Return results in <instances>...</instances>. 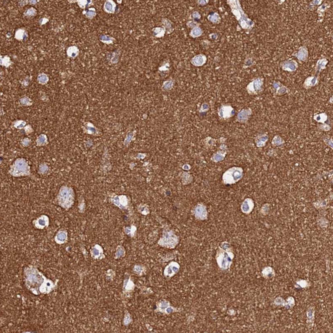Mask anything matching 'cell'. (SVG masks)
<instances>
[{
	"mask_svg": "<svg viewBox=\"0 0 333 333\" xmlns=\"http://www.w3.org/2000/svg\"><path fill=\"white\" fill-rule=\"evenodd\" d=\"M49 77H48L47 74L44 73H40L37 76V82L41 84V85H46L49 82Z\"/></svg>",
	"mask_w": 333,
	"mask_h": 333,
	"instance_id": "34",
	"label": "cell"
},
{
	"mask_svg": "<svg viewBox=\"0 0 333 333\" xmlns=\"http://www.w3.org/2000/svg\"><path fill=\"white\" fill-rule=\"evenodd\" d=\"M83 14L85 15L86 18L88 19H92L96 15V11L95 9L93 8H89L87 11H83Z\"/></svg>",
	"mask_w": 333,
	"mask_h": 333,
	"instance_id": "43",
	"label": "cell"
},
{
	"mask_svg": "<svg viewBox=\"0 0 333 333\" xmlns=\"http://www.w3.org/2000/svg\"><path fill=\"white\" fill-rule=\"evenodd\" d=\"M180 269L179 264L176 262H171L165 267L164 271V275L166 277H171L179 272Z\"/></svg>",
	"mask_w": 333,
	"mask_h": 333,
	"instance_id": "14",
	"label": "cell"
},
{
	"mask_svg": "<svg viewBox=\"0 0 333 333\" xmlns=\"http://www.w3.org/2000/svg\"><path fill=\"white\" fill-rule=\"evenodd\" d=\"M233 258L234 254L231 245L227 242H222L219 247L216 258L219 267L223 270L229 269Z\"/></svg>",
	"mask_w": 333,
	"mask_h": 333,
	"instance_id": "2",
	"label": "cell"
},
{
	"mask_svg": "<svg viewBox=\"0 0 333 333\" xmlns=\"http://www.w3.org/2000/svg\"><path fill=\"white\" fill-rule=\"evenodd\" d=\"M136 231H137V228L135 226H133V225L131 226V227H127L124 229V231L125 233L129 235L131 237H135Z\"/></svg>",
	"mask_w": 333,
	"mask_h": 333,
	"instance_id": "36",
	"label": "cell"
},
{
	"mask_svg": "<svg viewBox=\"0 0 333 333\" xmlns=\"http://www.w3.org/2000/svg\"><path fill=\"white\" fill-rule=\"evenodd\" d=\"M271 143H272V145H273L274 147H277V146H280V145H283L284 143V141H283V139L281 138V137L280 136V135H276L275 136L273 137L272 142H271Z\"/></svg>",
	"mask_w": 333,
	"mask_h": 333,
	"instance_id": "35",
	"label": "cell"
},
{
	"mask_svg": "<svg viewBox=\"0 0 333 333\" xmlns=\"http://www.w3.org/2000/svg\"><path fill=\"white\" fill-rule=\"evenodd\" d=\"M19 103L20 104L23 106H30L32 105V103L31 99L28 98V97H24L21 98L19 100Z\"/></svg>",
	"mask_w": 333,
	"mask_h": 333,
	"instance_id": "48",
	"label": "cell"
},
{
	"mask_svg": "<svg viewBox=\"0 0 333 333\" xmlns=\"http://www.w3.org/2000/svg\"><path fill=\"white\" fill-rule=\"evenodd\" d=\"M74 199L75 194L72 187L67 186L61 187L57 197V201L59 205L65 209L68 210L73 206Z\"/></svg>",
	"mask_w": 333,
	"mask_h": 333,
	"instance_id": "4",
	"label": "cell"
},
{
	"mask_svg": "<svg viewBox=\"0 0 333 333\" xmlns=\"http://www.w3.org/2000/svg\"><path fill=\"white\" fill-rule=\"evenodd\" d=\"M280 67L285 72H293L298 69L299 64L294 59H287L280 63Z\"/></svg>",
	"mask_w": 333,
	"mask_h": 333,
	"instance_id": "13",
	"label": "cell"
},
{
	"mask_svg": "<svg viewBox=\"0 0 333 333\" xmlns=\"http://www.w3.org/2000/svg\"><path fill=\"white\" fill-rule=\"evenodd\" d=\"M133 137V133H128V134L127 135V136H126L125 139V141H124V143H125V145H127L129 143H130L131 141L132 140Z\"/></svg>",
	"mask_w": 333,
	"mask_h": 333,
	"instance_id": "52",
	"label": "cell"
},
{
	"mask_svg": "<svg viewBox=\"0 0 333 333\" xmlns=\"http://www.w3.org/2000/svg\"><path fill=\"white\" fill-rule=\"evenodd\" d=\"M268 140H269V136L267 134H260L258 135L255 137V144H256V146L258 148H261L263 147L266 145Z\"/></svg>",
	"mask_w": 333,
	"mask_h": 333,
	"instance_id": "24",
	"label": "cell"
},
{
	"mask_svg": "<svg viewBox=\"0 0 333 333\" xmlns=\"http://www.w3.org/2000/svg\"><path fill=\"white\" fill-rule=\"evenodd\" d=\"M110 201L121 209H126L128 207L129 200L125 195H114L110 197Z\"/></svg>",
	"mask_w": 333,
	"mask_h": 333,
	"instance_id": "9",
	"label": "cell"
},
{
	"mask_svg": "<svg viewBox=\"0 0 333 333\" xmlns=\"http://www.w3.org/2000/svg\"><path fill=\"white\" fill-rule=\"evenodd\" d=\"M205 2V1H199L198 4H202V5H205L206 4H207V3H208V1H207L206 2Z\"/></svg>",
	"mask_w": 333,
	"mask_h": 333,
	"instance_id": "64",
	"label": "cell"
},
{
	"mask_svg": "<svg viewBox=\"0 0 333 333\" xmlns=\"http://www.w3.org/2000/svg\"><path fill=\"white\" fill-rule=\"evenodd\" d=\"M85 129L87 130L86 132H87V134L95 135V134L98 133V130H97V128L92 123H89V122L85 123Z\"/></svg>",
	"mask_w": 333,
	"mask_h": 333,
	"instance_id": "31",
	"label": "cell"
},
{
	"mask_svg": "<svg viewBox=\"0 0 333 333\" xmlns=\"http://www.w3.org/2000/svg\"><path fill=\"white\" fill-rule=\"evenodd\" d=\"M293 56H295L297 58V59L299 60L302 62H305L308 59L309 56V51L307 47L305 46L300 47L299 50L296 51V53L293 54Z\"/></svg>",
	"mask_w": 333,
	"mask_h": 333,
	"instance_id": "19",
	"label": "cell"
},
{
	"mask_svg": "<svg viewBox=\"0 0 333 333\" xmlns=\"http://www.w3.org/2000/svg\"><path fill=\"white\" fill-rule=\"evenodd\" d=\"M77 4H78V5L81 8H85L86 6L87 5V4L89 3V2L86 1V0H83V1L78 0V1H77Z\"/></svg>",
	"mask_w": 333,
	"mask_h": 333,
	"instance_id": "53",
	"label": "cell"
},
{
	"mask_svg": "<svg viewBox=\"0 0 333 333\" xmlns=\"http://www.w3.org/2000/svg\"><path fill=\"white\" fill-rule=\"evenodd\" d=\"M231 6L232 14L235 15L239 24L243 30H250L255 26V23L248 18L246 14L242 10L240 2L239 1H228Z\"/></svg>",
	"mask_w": 333,
	"mask_h": 333,
	"instance_id": "3",
	"label": "cell"
},
{
	"mask_svg": "<svg viewBox=\"0 0 333 333\" xmlns=\"http://www.w3.org/2000/svg\"><path fill=\"white\" fill-rule=\"evenodd\" d=\"M24 277L25 286L34 295H48L57 288V284L53 280L47 279L37 268L32 265L24 268Z\"/></svg>",
	"mask_w": 333,
	"mask_h": 333,
	"instance_id": "1",
	"label": "cell"
},
{
	"mask_svg": "<svg viewBox=\"0 0 333 333\" xmlns=\"http://www.w3.org/2000/svg\"><path fill=\"white\" fill-rule=\"evenodd\" d=\"M27 4H29V1H20L19 3V5H21V6H24V5H26Z\"/></svg>",
	"mask_w": 333,
	"mask_h": 333,
	"instance_id": "60",
	"label": "cell"
},
{
	"mask_svg": "<svg viewBox=\"0 0 333 333\" xmlns=\"http://www.w3.org/2000/svg\"><path fill=\"white\" fill-rule=\"evenodd\" d=\"M36 14L37 10L33 7L26 9L24 12V15L26 16V17H34V16L36 15Z\"/></svg>",
	"mask_w": 333,
	"mask_h": 333,
	"instance_id": "45",
	"label": "cell"
},
{
	"mask_svg": "<svg viewBox=\"0 0 333 333\" xmlns=\"http://www.w3.org/2000/svg\"><path fill=\"white\" fill-rule=\"evenodd\" d=\"M314 119L320 123L324 124L325 123V121L328 119V115H326V113H322V114H316L314 116Z\"/></svg>",
	"mask_w": 333,
	"mask_h": 333,
	"instance_id": "33",
	"label": "cell"
},
{
	"mask_svg": "<svg viewBox=\"0 0 333 333\" xmlns=\"http://www.w3.org/2000/svg\"><path fill=\"white\" fill-rule=\"evenodd\" d=\"M24 130H25V132L27 134H30L31 133L33 132V129H32L31 126L30 125H26L25 126V127L24 128Z\"/></svg>",
	"mask_w": 333,
	"mask_h": 333,
	"instance_id": "55",
	"label": "cell"
},
{
	"mask_svg": "<svg viewBox=\"0 0 333 333\" xmlns=\"http://www.w3.org/2000/svg\"><path fill=\"white\" fill-rule=\"evenodd\" d=\"M255 207L253 200L251 198H247L244 200L241 205V211L245 215H248L253 211Z\"/></svg>",
	"mask_w": 333,
	"mask_h": 333,
	"instance_id": "17",
	"label": "cell"
},
{
	"mask_svg": "<svg viewBox=\"0 0 333 333\" xmlns=\"http://www.w3.org/2000/svg\"><path fill=\"white\" fill-rule=\"evenodd\" d=\"M14 126L16 129H24L26 126V122L23 120H18L14 123Z\"/></svg>",
	"mask_w": 333,
	"mask_h": 333,
	"instance_id": "47",
	"label": "cell"
},
{
	"mask_svg": "<svg viewBox=\"0 0 333 333\" xmlns=\"http://www.w3.org/2000/svg\"><path fill=\"white\" fill-rule=\"evenodd\" d=\"M33 224L38 229H43L50 225V218L47 215H43L33 221Z\"/></svg>",
	"mask_w": 333,
	"mask_h": 333,
	"instance_id": "16",
	"label": "cell"
},
{
	"mask_svg": "<svg viewBox=\"0 0 333 333\" xmlns=\"http://www.w3.org/2000/svg\"><path fill=\"white\" fill-rule=\"evenodd\" d=\"M209 108V106L207 103H204V104H203L201 106V109H200V112H205L206 111H207Z\"/></svg>",
	"mask_w": 333,
	"mask_h": 333,
	"instance_id": "56",
	"label": "cell"
},
{
	"mask_svg": "<svg viewBox=\"0 0 333 333\" xmlns=\"http://www.w3.org/2000/svg\"><path fill=\"white\" fill-rule=\"evenodd\" d=\"M91 255L94 259L101 260L105 257V255H103V248L99 245H95L91 248Z\"/></svg>",
	"mask_w": 333,
	"mask_h": 333,
	"instance_id": "20",
	"label": "cell"
},
{
	"mask_svg": "<svg viewBox=\"0 0 333 333\" xmlns=\"http://www.w3.org/2000/svg\"><path fill=\"white\" fill-rule=\"evenodd\" d=\"M157 306V311L165 313V314H170L171 312H173L175 310V309L170 305L169 303L165 301V300H163V301H161L159 303H158Z\"/></svg>",
	"mask_w": 333,
	"mask_h": 333,
	"instance_id": "18",
	"label": "cell"
},
{
	"mask_svg": "<svg viewBox=\"0 0 333 333\" xmlns=\"http://www.w3.org/2000/svg\"><path fill=\"white\" fill-rule=\"evenodd\" d=\"M206 61H207L206 56H204V55L201 54V55H197V56H196L195 57H194L192 59L191 63L195 66H202L206 63Z\"/></svg>",
	"mask_w": 333,
	"mask_h": 333,
	"instance_id": "26",
	"label": "cell"
},
{
	"mask_svg": "<svg viewBox=\"0 0 333 333\" xmlns=\"http://www.w3.org/2000/svg\"><path fill=\"white\" fill-rule=\"evenodd\" d=\"M227 153V148L225 145H221L219 149L213 155L211 160L215 163H219L223 161Z\"/></svg>",
	"mask_w": 333,
	"mask_h": 333,
	"instance_id": "12",
	"label": "cell"
},
{
	"mask_svg": "<svg viewBox=\"0 0 333 333\" xmlns=\"http://www.w3.org/2000/svg\"><path fill=\"white\" fill-rule=\"evenodd\" d=\"M208 19L213 24H218L221 20V18L217 13H211V14L209 15Z\"/></svg>",
	"mask_w": 333,
	"mask_h": 333,
	"instance_id": "38",
	"label": "cell"
},
{
	"mask_svg": "<svg viewBox=\"0 0 333 333\" xmlns=\"http://www.w3.org/2000/svg\"><path fill=\"white\" fill-rule=\"evenodd\" d=\"M131 321H132V319H131V316L130 314L127 312L125 313V317H124V319H123V325H128L129 324H130Z\"/></svg>",
	"mask_w": 333,
	"mask_h": 333,
	"instance_id": "51",
	"label": "cell"
},
{
	"mask_svg": "<svg viewBox=\"0 0 333 333\" xmlns=\"http://www.w3.org/2000/svg\"><path fill=\"white\" fill-rule=\"evenodd\" d=\"M263 83L264 79L261 77H257L248 84L247 86V91L251 95L258 94L263 90Z\"/></svg>",
	"mask_w": 333,
	"mask_h": 333,
	"instance_id": "8",
	"label": "cell"
},
{
	"mask_svg": "<svg viewBox=\"0 0 333 333\" xmlns=\"http://www.w3.org/2000/svg\"><path fill=\"white\" fill-rule=\"evenodd\" d=\"M9 173L15 177L29 176L30 175V167L27 161L23 158H19L11 165Z\"/></svg>",
	"mask_w": 333,
	"mask_h": 333,
	"instance_id": "5",
	"label": "cell"
},
{
	"mask_svg": "<svg viewBox=\"0 0 333 333\" xmlns=\"http://www.w3.org/2000/svg\"><path fill=\"white\" fill-rule=\"evenodd\" d=\"M36 143L37 146H44L48 144L47 135L46 134H41L37 139Z\"/></svg>",
	"mask_w": 333,
	"mask_h": 333,
	"instance_id": "32",
	"label": "cell"
},
{
	"mask_svg": "<svg viewBox=\"0 0 333 333\" xmlns=\"http://www.w3.org/2000/svg\"><path fill=\"white\" fill-rule=\"evenodd\" d=\"M79 50L78 49V47L74 46L69 47L66 51V53L67 55V56L72 58L76 57L79 55Z\"/></svg>",
	"mask_w": 333,
	"mask_h": 333,
	"instance_id": "29",
	"label": "cell"
},
{
	"mask_svg": "<svg viewBox=\"0 0 333 333\" xmlns=\"http://www.w3.org/2000/svg\"><path fill=\"white\" fill-rule=\"evenodd\" d=\"M115 7L116 5L115 3L113 1H111V0H109V1L105 2L104 5H103V9L107 13L112 14V13L115 12Z\"/></svg>",
	"mask_w": 333,
	"mask_h": 333,
	"instance_id": "28",
	"label": "cell"
},
{
	"mask_svg": "<svg viewBox=\"0 0 333 333\" xmlns=\"http://www.w3.org/2000/svg\"><path fill=\"white\" fill-rule=\"evenodd\" d=\"M15 37L16 40H18L19 41H21V40H23L24 39L26 38L27 37V34H26V32H25V29H24V28L18 29V30L15 31Z\"/></svg>",
	"mask_w": 333,
	"mask_h": 333,
	"instance_id": "30",
	"label": "cell"
},
{
	"mask_svg": "<svg viewBox=\"0 0 333 333\" xmlns=\"http://www.w3.org/2000/svg\"><path fill=\"white\" fill-rule=\"evenodd\" d=\"M202 33H203V31L201 28L199 27H195L191 31L190 35L191 36L193 37H197L201 36L202 35Z\"/></svg>",
	"mask_w": 333,
	"mask_h": 333,
	"instance_id": "40",
	"label": "cell"
},
{
	"mask_svg": "<svg viewBox=\"0 0 333 333\" xmlns=\"http://www.w3.org/2000/svg\"><path fill=\"white\" fill-rule=\"evenodd\" d=\"M319 129L323 131H329L331 129V127L328 124H319Z\"/></svg>",
	"mask_w": 333,
	"mask_h": 333,
	"instance_id": "50",
	"label": "cell"
},
{
	"mask_svg": "<svg viewBox=\"0 0 333 333\" xmlns=\"http://www.w3.org/2000/svg\"><path fill=\"white\" fill-rule=\"evenodd\" d=\"M193 18H195V19H199L200 18H201V15H200L197 11L194 12L193 14Z\"/></svg>",
	"mask_w": 333,
	"mask_h": 333,
	"instance_id": "59",
	"label": "cell"
},
{
	"mask_svg": "<svg viewBox=\"0 0 333 333\" xmlns=\"http://www.w3.org/2000/svg\"><path fill=\"white\" fill-rule=\"evenodd\" d=\"M193 214L197 219L201 220V221L206 220L208 216L207 210L205 205L203 203L197 204L193 210Z\"/></svg>",
	"mask_w": 333,
	"mask_h": 333,
	"instance_id": "10",
	"label": "cell"
},
{
	"mask_svg": "<svg viewBox=\"0 0 333 333\" xmlns=\"http://www.w3.org/2000/svg\"><path fill=\"white\" fill-rule=\"evenodd\" d=\"M328 63V60L327 59H326V58H322V59H319L316 63L315 71V73L317 74L321 72L322 69H325L326 67V66H327Z\"/></svg>",
	"mask_w": 333,
	"mask_h": 333,
	"instance_id": "25",
	"label": "cell"
},
{
	"mask_svg": "<svg viewBox=\"0 0 333 333\" xmlns=\"http://www.w3.org/2000/svg\"><path fill=\"white\" fill-rule=\"evenodd\" d=\"M48 170H49V167H48L46 163H42L40 165V167H39L38 171L40 173L43 174L45 173H46Z\"/></svg>",
	"mask_w": 333,
	"mask_h": 333,
	"instance_id": "49",
	"label": "cell"
},
{
	"mask_svg": "<svg viewBox=\"0 0 333 333\" xmlns=\"http://www.w3.org/2000/svg\"><path fill=\"white\" fill-rule=\"evenodd\" d=\"M178 242V237L172 231H165L163 237L159 241V244L161 246L171 248L175 247Z\"/></svg>",
	"mask_w": 333,
	"mask_h": 333,
	"instance_id": "7",
	"label": "cell"
},
{
	"mask_svg": "<svg viewBox=\"0 0 333 333\" xmlns=\"http://www.w3.org/2000/svg\"><path fill=\"white\" fill-rule=\"evenodd\" d=\"M99 39L103 43H105L107 44L112 43L113 41H114V38L111 37V36H109V35H101V36L99 37Z\"/></svg>",
	"mask_w": 333,
	"mask_h": 333,
	"instance_id": "42",
	"label": "cell"
},
{
	"mask_svg": "<svg viewBox=\"0 0 333 333\" xmlns=\"http://www.w3.org/2000/svg\"><path fill=\"white\" fill-rule=\"evenodd\" d=\"M243 176V169L240 167H232L223 175V182L226 185H232L239 181Z\"/></svg>",
	"mask_w": 333,
	"mask_h": 333,
	"instance_id": "6",
	"label": "cell"
},
{
	"mask_svg": "<svg viewBox=\"0 0 333 333\" xmlns=\"http://www.w3.org/2000/svg\"><path fill=\"white\" fill-rule=\"evenodd\" d=\"M326 6H327V5H326V4H322V5L320 6V7H319L318 8V10L317 11L319 13H321V12H324L326 9Z\"/></svg>",
	"mask_w": 333,
	"mask_h": 333,
	"instance_id": "57",
	"label": "cell"
},
{
	"mask_svg": "<svg viewBox=\"0 0 333 333\" xmlns=\"http://www.w3.org/2000/svg\"><path fill=\"white\" fill-rule=\"evenodd\" d=\"M252 114H253V111L251 108L242 109L237 114V120L241 123H246Z\"/></svg>",
	"mask_w": 333,
	"mask_h": 333,
	"instance_id": "15",
	"label": "cell"
},
{
	"mask_svg": "<svg viewBox=\"0 0 333 333\" xmlns=\"http://www.w3.org/2000/svg\"><path fill=\"white\" fill-rule=\"evenodd\" d=\"M318 83H319V79L317 76L316 75L309 76L305 79V82H304V84H303V86L305 89H309L310 88H312V87H315L316 85H317Z\"/></svg>",
	"mask_w": 333,
	"mask_h": 333,
	"instance_id": "22",
	"label": "cell"
},
{
	"mask_svg": "<svg viewBox=\"0 0 333 333\" xmlns=\"http://www.w3.org/2000/svg\"><path fill=\"white\" fill-rule=\"evenodd\" d=\"M273 87L276 90V95H283L287 94L289 92V89L285 85H283L282 83L278 82H274L273 83Z\"/></svg>",
	"mask_w": 333,
	"mask_h": 333,
	"instance_id": "21",
	"label": "cell"
},
{
	"mask_svg": "<svg viewBox=\"0 0 333 333\" xmlns=\"http://www.w3.org/2000/svg\"><path fill=\"white\" fill-rule=\"evenodd\" d=\"M262 275H263L264 278H270L274 275V271L273 269L270 267H266L262 272Z\"/></svg>",
	"mask_w": 333,
	"mask_h": 333,
	"instance_id": "37",
	"label": "cell"
},
{
	"mask_svg": "<svg viewBox=\"0 0 333 333\" xmlns=\"http://www.w3.org/2000/svg\"><path fill=\"white\" fill-rule=\"evenodd\" d=\"M138 211L143 215H147L149 213V209L148 206L146 205H141L139 206Z\"/></svg>",
	"mask_w": 333,
	"mask_h": 333,
	"instance_id": "46",
	"label": "cell"
},
{
	"mask_svg": "<svg viewBox=\"0 0 333 333\" xmlns=\"http://www.w3.org/2000/svg\"><path fill=\"white\" fill-rule=\"evenodd\" d=\"M67 239H68V235H67V232L66 230L59 231L55 237V241L59 245L64 244L65 242L67 241Z\"/></svg>",
	"mask_w": 333,
	"mask_h": 333,
	"instance_id": "23",
	"label": "cell"
},
{
	"mask_svg": "<svg viewBox=\"0 0 333 333\" xmlns=\"http://www.w3.org/2000/svg\"><path fill=\"white\" fill-rule=\"evenodd\" d=\"M12 63L10 57L9 56H1V66L8 67L9 66H11Z\"/></svg>",
	"mask_w": 333,
	"mask_h": 333,
	"instance_id": "39",
	"label": "cell"
},
{
	"mask_svg": "<svg viewBox=\"0 0 333 333\" xmlns=\"http://www.w3.org/2000/svg\"><path fill=\"white\" fill-rule=\"evenodd\" d=\"M133 271L138 275H142L145 272V268L143 266V265H135L133 268Z\"/></svg>",
	"mask_w": 333,
	"mask_h": 333,
	"instance_id": "41",
	"label": "cell"
},
{
	"mask_svg": "<svg viewBox=\"0 0 333 333\" xmlns=\"http://www.w3.org/2000/svg\"><path fill=\"white\" fill-rule=\"evenodd\" d=\"M125 248L122 246H118L117 248V250L115 252V258H118L125 256Z\"/></svg>",
	"mask_w": 333,
	"mask_h": 333,
	"instance_id": "44",
	"label": "cell"
},
{
	"mask_svg": "<svg viewBox=\"0 0 333 333\" xmlns=\"http://www.w3.org/2000/svg\"><path fill=\"white\" fill-rule=\"evenodd\" d=\"M327 144L329 147L332 148V139H328V143Z\"/></svg>",
	"mask_w": 333,
	"mask_h": 333,
	"instance_id": "62",
	"label": "cell"
},
{
	"mask_svg": "<svg viewBox=\"0 0 333 333\" xmlns=\"http://www.w3.org/2000/svg\"><path fill=\"white\" fill-rule=\"evenodd\" d=\"M31 143V140L29 138H25L21 141V144L24 145V147H27Z\"/></svg>",
	"mask_w": 333,
	"mask_h": 333,
	"instance_id": "54",
	"label": "cell"
},
{
	"mask_svg": "<svg viewBox=\"0 0 333 333\" xmlns=\"http://www.w3.org/2000/svg\"><path fill=\"white\" fill-rule=\"evenodd\" d=\"M219 116L221 118L226 119L232 117L235 114V109L231 105H222L219 109Z\"/></svg>",
	"mask_w": 333,
	"mask_h": 333,
	"instance_id": "11",
	"label": "cell"
},
{
	"mask_svg": "<svg viewBox=\"0 0 333 333\" xmlns=\"http://www.w3.org/2000/svg\"><path fill=\"white\" fill-rule=\"evenodd\" d=\"M321 3H322V1H313L312 3V4H313L315 5H316L321 4Z\"/></svg>",
	"mask_w": 333,
	"mask_h": 333,
	"instance_id": "61",
	"label": "cell"
},
{
	"mask_svg": "<svg viewBox=\"0 0 333 333\" xmlns=\"http://www.w3.org/2000/svg\"><path fill=\"white\" fill-rule=\"evenodd\" d=\"M37 3V1H35V0H34V1H32V0L31 1H29V4L31 5H35Z\"/></svg>",
	"mask_w": 333,
	"mask_h": 333,
	"instance_id": "63",
	"label": "cell"
},
{
	"mask_svg": "<svg viewBox=\"0 0 333 333\" xmlns=\"http://www.w3.org/2000/svg\"><path fill=\"white\" fill-rule=\"evenodd\" d=\"M135 284L133 283L130 277L125 278L123 282V291L125 293H129L133 290Z\"/></svg>",
	"mask_w": 333,
	"mask_h": 333,
	"instance_id": "27",
	"label": "cell"
},
{
	"mask_svg": "<svg viewBox=\"0 0 333 333\" xmlns=\"http://www.w3.org/2000/svg\"><path fill=\"white\" fill-rule=\"evenodd\" d=\"M48 21H49V19H48L47 18H41L40 20H39V23H40V24L41 25H43V24H46V23H47Z\"/></svg>",
	"mask_w": 333,
	"mask_h": 333,
	"instance_id": "58",
	"label": "cell"
}]
</instances>
